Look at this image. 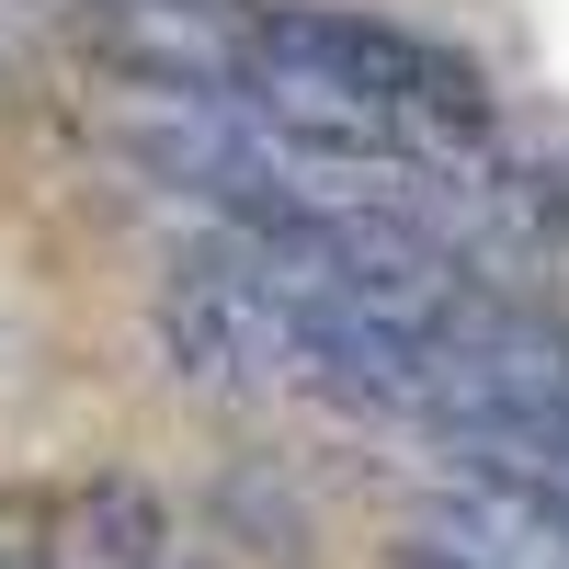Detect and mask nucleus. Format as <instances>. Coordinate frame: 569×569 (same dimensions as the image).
Listing matches in <instances>:
<instances>
[{"label":"nucleus","instance_id":"f257e3e1","mask_svg":"<svg viewBox=\"0 0 569 569\" xmlns=\"http://www.w3.org/2000/svg\"><path fill=\"white\" fill-rule=\"evenodd\" d=\"M160 353L182 388H217V399H262V388H297V353H308V319L251 273L240 240H206L182 251L160 284Z\"/></svg>","mask_w":569,"mask_h":569},{"label":"nucleus","instance_id":"f03ea898","mask_svg":"<svg viewBox=\"0 0 569 569\" xmlns=\"http://www.w3.org/2000/svg\"><path fill=\"white\" fill-rule=\"evenodd\" d=\"M80 547L103 569H171V501L137 490V479H103L80 501Z\"/></svg>","mask_w":569,"mask_h":569},{"label":"nucleus","instance_id":"7ed1b4c3","mask_svg":"<svg viewBox=\"0 0 569 569\" xmlns=\"http://www.w3.org/2000/svg\"><path fill=\"white\" fill-rule=\"evenodd\" d=\"M228 525H251V536H273V558H308V512L284 501V490H262V467H228Z\"/></svg>","mask_w":569,"mask_h":569},{"label":"nucleus","instance_id":"20e7f679","mask_svg":"<svg viewBox=\"0 0 569 569\" xmlns=\"http://www.w3.org/2000/svg\"><path fill=\"white\" fill-rule=\"evenodd\" d=\"M547 456H558V467H569V410H558V421H547Z\"/></svg>","mask_w":569,"mask_h":569},{"label":"nucleus","instance_id":"39448f33","mask_svg":"<svg viewBox=\"0 0 569 569\" xmlns=\"http://www.w3.org/2000/svg\"><path fill=\"white\" fill-rule=\"evenodd\" d=\"M149 12H194V0H149Z\"/></svg>","mask_w":569,"mask_h":569},{"label":"nucleus","instance_id":"423d86ee","mask_svg":"<svg viewBox=\"0 0 569 569\" xmlns=\"http://www.w3.org/2000/svg\"><path fill=\"white\" fill-rule=\"evenodd\" d=\"M0 569H46V558H0Z\"/></svg>","mask_w":569,"mask_h":569}]
</instances>
